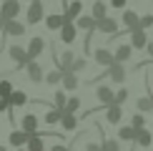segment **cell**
Listing matches in <instances>:
<instances>
[{
    "mask_svg": "<svg viewBox=\"0 0 153 151\" xmlns=\"http://www.w3.org/2000/svg\"><path fill=\"white\" fill-rule=\"evenodd\" d=\"M40 20H45V8H43V0H33V3L28 5L25 23H28V25H38Z\"/></svg>",
    "mask_w": 153,
    "mask_h": 151,
    "instance_id": "cell-1",
    "label": "cell"
},
{
    "mask_svg": "<svg viewBox=\"0 0 153 151\" xmlns=\"http://www.w3.org/2000/svg\"><path fill=\"white\" fill-rule=\"evenodd\" d=\"M20 3L18 0H3V5H0V20L8 23V20H18V13H20Z\"/></svg>",
    "mask_w": 153,
    "mask_h": 151,
    "instance_id": "cell-2",
    "label": "cell"
},
{
    "mask_svg": "<svg viewBox=\"0 0 153 151\" xmlns=\"http://www.w3.org/2000/svg\"><path fill=\"white\" fill-rule=\"evenodd\" d=\"M8 55H10V61L15 63V68H25V66L30 63V61H28V53H25V48L18 46V43L8 48Z\"/></svg>",
    "mask_w": 153,
    "mask_h": 151,
    "instance_id": "cell-3",
    "label": "cell"
},
{
    "mask_svg": "<svg viewBox=\"0 0 153 151\" xmlns=\"http://www.w3.org/2000/svg\"><path fill=\"white\" fill-rule=\"evenodd\" d=\"M45 50V38H40V35H35V38H30V43L25 46V53H28V61H35L38 55Z\"/></svg>",
    "mask_w": 153,
    "mask_h": 151,
    "instance_id": "cell-4",
    "label": "cell"
},
{
    "mask_svg": "<svg viewBox=\"0 0 153 151\" xmlns=\"http://www.w3.org/2000/svg\"><path fill=\"white\" fill-rule=\"evenodd\" d=\"M80 15H83V0H73V3H68V5H65V10H63V18H65V23H75Z\"/></svg>",
    "mask_w": 153,
    "mask_h": 151,
    "instance_id": "cell-5",
    "label": "cell"
},
{
    "mask_svg": "<svg viewBox=\"0 0 153 151\" xmlns=\"http://www.w3.org/2000/svg\"><path fill=\"white\" fill-rule=\"evenodd\" d=\"M25 23H20V20H8L5 23V28H3V35L5 38H20V35H25Z\"/></svg>",
    "mask_w": 153,
    "mask_h": 151,
    "instance_id": "cell-6",
    "label": "cell"
},
{
    "mask_svg": "<svg viewBox=\"0 0 153 151\" xmlns=\"http://www.w3.org/2000/svg\"><path fill=\"white\" fill-rule=\"evenodd\" d=\"M95 30H100V33H103V35H111V38H116L118 35V20H116V18H103V20H98V28H95Z\"/></svg>",
    "mask_w": 153,
    "mask_h": 151,
    "instance_id": "cell-7",
    "label": "cell"
},
{
    "mask_svg": "<svg viewBox=\"0 0 153 151\" xmlns=\"http://www.w3.org/2000/svg\"><path fill=\"white\" fill-rule=\"evenodd\" d=\"M95 98L100 101V108H105V106H111V103H113V98H116V91H113V88H108V86L103 83V86L95 88Z\"/></svg>",
    "mask_w": 153,
    "mask_h": 151,
    "instance_id": "cell-8",
    "label": "cell"
},
{
    "mask_svg": "<svg viewBox=\"0 0 153 151\" xmlns=\"http://www.w3.org/2000/svg\"><path fill=\"white\" fill-rule=\"evenodd\" d=\"M120 20H123V25H126V33H133V30H141L138 28V20H141V15H138L136 10H123V18H120Z\"/></svg>",
    "mask_w": 153,
    "mask_h": 151,
    "instance_id": "cell-9",
    "label": "cell"
},
{
    "mask_svg": "<svg viewBox=\"0 0 153 151\" xmlns=\"http://www.w3.org/2000/svg\"><path fill=\"white\" fill-rule=\"evenodd\" d=\"M105 76L111 78V83H126V66L113 63L111 68H105Z\"/></svg>",
    "mask_w": 153,
    "mask_h": 151,
    "instance_id": "cell-10",
    "label": "cell"
},
{
    "mask_svg": "<svg viewBox=\"0 0 153 151\" xmlns=\"http://www.w3.org/2000/svg\"><path fill=\"white\" fill-rule=\"evenodd\" d=\"M58 33H60V43L71 46V43H75V35H78V28H75V23H63V28L58 30Z\"/></svg>",
    "mask_w": 153,
    "mask_h": 151,
    "instance_id": "cell-11",
    "label": "cell"
},
{
    "mask_svg": "<svg viewBox=\"0 0 153 151\" xmlns=\"http://www.w3.org/2000/svg\"><path fill=\"white\" fill-rule=\"evenodd\" d=\"M131 58H133V48L128 46V43H123V46H118L116 50H113V61L120 63V66H126Z\"/></svg>",
    "mask_w": 153,
    "mask_h": 151,
    "instance_id": "cell-12",
    "label": "cell"
},
{
    "mask_svg": "<svg viewBox=\"0 0 153 151\" xmlns=\"http://www.w3.org/2000/svg\"><path fill=\"white\" fill-rule=\"evenodd\" d=\"M120 118H123V106H116V103L105 106V121L111 123V126H118Z\"/></svg>",
    "mask_w": 153,
    "mask_h": 151,
    "instance_id": "cell-13",
    "label": "cell"
},
{
    "mask_svg": "<svg viewBox=\"0 0 153 151\" xmlns=\"http://www.w3.org/2000/svg\"><path fill=\"white\" fill-rule=\"evenodd\" d=\"M128 46L133 50H146V46H148V35H146V30H133Z\"/></svg>",
    "mask_w": 153,
    "mask_h": 151,
    "instance_id": "cell-14",
    "label": "cell"
},
{
    "mask_svg": "<svg viewBox=\"0 0 153 151\" xmlns=\"http://www.w3.org/2000/svg\"><path fill=\"white\" fill-rule=\"evenodd\" d=\"M25 71H28V78L33 81V83H40L43 78H45V73H43V66L38 61H30L28 66H25Z\"/></svg>",
    "mask_w": 153,
    "mask_h": 151,
    "instance_id": "cell-15",
    "label": "cell"
},
{
    "mask_svg": "<svg viewBox=\"0 0 153 151\" xmlns=\"http://www.w3.org/2000/svg\"><path fill=\"white\" fill-rule=\"evenodd\" d=\"M95 63H98V66H105V68H111L113 63V50H108V48H95Z\"/></svg>",
    "mask_w": 153,
    "mask_h": 151,
    "instance_id": "cell-16",
    "label": "cell"
},
{
    "mask_svg": "<svg viewBox=\"0 0 153 151\" xmlns=\"http://www.w3.org/2000/svg\"><path fill=\"white\" fill-rule=\"evenodd\" d=\"M20 129H23L28 136L38 134V116H35V113H25V116H23V121H20Z\"/></svg>",
    "mask_w": 153,
    "mask_h": 151,
    "instance_id": "cell-17",
    "label": "cell"
},
{
    "mask_svg": "<svg viewBox=\"0 0 153 151\" xmlns=\"http://www.w3.org/2000/svg\"><path fill=\"white\" fill-rule=\"evenodd\" d=\"M75 28H78V30H83V33H85V35H91L93 30L98 28V23H95V20H93L91 15H80L78 20H75Z\"/></svg>",
    "mask_w": 153,
    "mask_h": 151,
    "instance_id": "cell-18",
    "label": "cell"
},
{
    "mask_svg": "<svg viewBox=\"0 0 153 151\" xmlns=\"http://www.w3.org/2000/svg\"><path fill=\"white\" fill-rule=\"evenodd\" d=\"M8 141H10V146H13V149H23L25 144H28V134H25L23 129H15V131H10Z\"/></svg>",
    "mask_w": 153,
    "mask_h": 151,
    "instance_id": "cell-19",
    "label": "cell"
},
{
    "mask_svg": "<svg viewBox=\"0 0 153 151\" xmlns=\"http://www.w3.org/2000/svg\"><path fill=\"white\" fill-rule=\"evenodd\" d=\"M8 101H10V108H23V106L28 103L30 98H28V93H25V91H18V88H15V91L10 93Z\"/></svg>",
    "mask_w": 153,
    "mask_h": 151,
    "instance_id": "cell-20",
    "label": "cell"
},
{
    "mask_svg": "<svg viewBox=\"0 0 153 151\" xmlns=\"http://www.w3.org/2000/svg\"><path fill=\"white\" fill-rule=\"evenodd\" d=\"M63 23H65L63 13H50V15H45V28L48 30H60Z\"/></svg>",
    "mask_w": 153,
    "mask_h": 151,
    "instance_id": "cell-21",
    "label": "cell"
},
{
    "mask_svg": "<svg viewBox=\"0 0 153 151\" xmlns=\"http://www.w3.org/2000/svg\"><path fill=\"white\" fill-rule=\"evenodd\" d=\"M136 136H138V129H133V126H120V129H118V141L136 144Z\"/></svg>",
    "mask_w": 153,
    "mask_h": 151,
    "instance_id": "cell-22",
    "label": "cell"
},
{
    "mask_svg": "<svg viewBox=\"0 0 153 151\" xmlns=\"http://www.w3.org/2000/svg\"><path fill=\"white\" fill-rule=\"evenodd\" d=\"M105 13H108V5L103 3V0H95V3H93V10H91V18L98 23V20H103V18H105Z\"/></svg>",
    "mask_w": 153,
    "mask_h": 151,
    "instance_id": "cell-23",
    "label": "cell"
},
{
    "mask_svg": "<svg viewBox=\"0 0 153 151\" xmlns=\"http://www.w3.org/2000/svg\"><path fill=\"white\" fill-rule=\"evenodd\" d=\"M78 76L75 73H63V78H60V86L65 88V91H75V88H78Z\"/></svg>",
    "mask_w": 153,
    "mask_h": 151,
    "instance_id": "cell-24",
    "label": "cell"
},
{
    "mask_svg": "<svg viewBox=\"0 0 153 151\" xmlns=\"http://www.w3.org/2000/svg\"><path fill=\"white\" fill-rule=\"evenodd\" d=\"M25 151H45V141L40 136H28V144H25Z\"/></svg>",
    "mask_w": 153,
    "mask_h": 151,
    "instance_id": "cell-25",
    "label": "cell"
},
{
    "mask_svg": "<svg viewBox=\"0 0 153 151\" xmlns=\"http://www.w3.org/2000/svg\"><path fill=\"white\" fill-rule=\"evenodd\" d=\"M151 141H153V134H151L148 129H141V131H138V136H136V144H138L141 149H148V146H151Z\"/></svg>",
    "mask_w": 153,
    "mask_h": 151,
    "instance_id": "cell-26",
    "label": "cell"
},
{
    "mask_svg": "<svg viewBox=\"0 0 153 151\" xmlns=\"http://www.w3.org/2000/svg\"><path fill=\"white\" fill-rule=\"evenodd\" d=\"M136 108H138V113H143V116H146V113H151L153 111V98L151 96H141V98H138V103H136Z\"/></svg>",
    "mask_w": 153,
    "mask_h": 151,
    "instance_id": "cell-27",
    "label": "cell"
},
{
    "mask_svg": "<svg viewBox=\"0 0 153 151\" xmlns=\"http://www.w3.org/2000/svg\"><path fill=\"white\" fill-rule=\"evenodd\" d=\"M60 126H63V131H73L75 126H78V116H73V113H63Z\"/></svg>",
    "mask_w": 153,
    "mask_h": 151,
    "instance_id": "cell-28",
    "label": "cell"
},
{
    "mask_svg": "<svg viewBox=\"0 0 153 151\" xmlns=\"http://www.w3.org/2000/svg\"><path fill=\"white\" fill-rule=\"evenodd\" d=\"M100 151H120V141L118 138H105L100 141Z\"/></svg>",
    "mask_w": 153,
    "mask_h": 151,
    "instance_id": "cell-29",
    "label": "cell"
},
{
    "mask_svg": "<svg viewBox=\"0 0 153 151\" xmlns=\"http://www.w3.org/2000/svg\"><path fill=\"white\" fill-rule=\"evenodd\" d=\"M65 103H68V98H65V91H63V88H58V91H55V98H53V108L63 111V108H65Z\"/></svg>",
    "mask_w": 153,
    "mask_h": 151,
    "instance_id": "cell-30",
    "label": "cell"
},
{
    "mask_svg": "<svg viewBox=\"0 0 153 151\" xmlns=\"http://www.w3.org/2000/svg\"><path fill=\"white\" fill-rule=\"evenodd\" d=\"M78 108H80V98L78 96H71V98H68V103H65V108H63V113H73V116H75Z\"/></svg>",
    "mask_w": 153,
    "mask_h": 151,
    "instance_id": "cell-31",
    "label": "cell"
},
{
    "mask_svg": "<svg viewBox=\"0 0 153 151\" xmlns=\"http://www.w3.org/2000/svg\"><path fill=\"white\" fill-rule=\"evenodd\" d=\"M60 78H63V73L58 71V68H55V71H48V73H45V78H43V81H45L48 86H58V83H60Z\"/></svg>",
    "mask_w": 153,
    "mask_h": 151,
    "instance_id": "cell-32",
    "label": "cell"
},
{
    "mask_svg": "<svg viewBox=\"0 0 153 151\" xmlns=\"http://www.w3.org/2000/svg\"><path fill=\"white\" fill-rule=\"evenodd\" d=\"M13 91H15V86H13L8 78L0 81V98H10V93H13Z\"/></svg>",
    "mask_w": 153,
    "mask_h": 151,
    "instance_id": "cell-33",
    "label": "cell"
},
{
    "mask_svg": "<svg viewBox=\"0 0 153 151\" xmlns=\"http://www.w3.org/2000/svg\"><path fill=\"white\" fill-rule=\"evenodd\" d=\"M60 118H63V111H58V108H50L45 113V123H60Z\"/></svg>",
    "mask_w": 153,
    "mask_h": 151,
    "instance_id": "cell-34",
    "label": "cell"
},
{
    "mask_svg": "<svg viewBox=\"0 0 153 151\" xmlns=\"http://www.w3.org/2000/svg\"><path fill=\"white\" fill-rule=\"evenodd\" d=\"M126 101H128V88H118V91H116V98H113V103H116V106H123Z\"/></svg>",
    "mask_w": 153,
    "mask_h": 151,
    "instance_id": "cell-35",
    "label": "cell"
},
{
    "mask_svg": "<svg viewBox=\"0 0 153 151\" xmlns=\"http://www.w3.org/2000/svg\"><path fill=\"white\" fill-rule=\"evenodd\" d=\"M85 66H88V58H75V61H73V66H71V71L78 76L80 71H85Z\"/></svg>",
    "mask_w": 153,
    "mask_h": 151,
    "instance_id": "cell-36",
    "label": "cell"
},
{
    "mask_svg": "<svg viewBox=\"0 0 153 151\" xmlns=\"http://www.w3.org/2000/svg\"><path fill=\"white\" fill-rule=\"evenodd\" d=\"M153 25V13H146V15H141V20H138V28L141 30H148Z\"/></svg>",
    "mask_w": 153,
    "mask_h": 151,
    "instance_id": "cell-37",
    "label": "cell"
},
{
    "mask_svg": "<svg viewBox=\"0 0 153 151\" xmlns=\"http://www.w3.org/2000/svg\"><path fill=\"white\" fill-rule=\"evenodd\" d=\"M131 126H133V129H138V131L146 129V116H143V113H136V116L131 118Z\"/></svg>",
    "mask_w": 153,
    "mask_h": 151,
    "instance_id": "cell-38",
    "label": "cell"
},
{
    "mask_svg": "<svg viewBox=\"0 0 153 151\" xmlns=\"http://www.w3.org/2000/svg\"><path fill=\"white\" fill-rule=\"evenodd\" d=\"M5 111H8V113H13V108H10V101H8V98H0V113H5Z\"/></svg>",
    "mask_w": 153,
    "mask_h": 151,
    "instance_id": "cell-39",
    "label": "cell"
},
{
    "mask_svg": "<svg viewBox=\"0 0 153 151\" xmlns=\"http://www.w3.org/2000/svg\"><path fill=\"white\" fill-rule=\"evenodd\" d=\"M85 151H100V144H95V141L85 144Z\"/></svg>",
    "mask_w": 153,
    "mask_h": 151,
    "instance_id": "cell-40",
    "label": "cell"
},
{
    "mask_svg": "<svg viewBox=\"0 0 153 151\" xmlns=\"http://www.w3.org/2000/svg\"><path fill=\"white\" fill-rule=\"evenodd\" d=\"M111 8H123L126 10V0H111Z\"/></svg>",
    "mask_w": 153,
    "mask_h": 151,
    "instance_id": "cell-41",
    "label": "cell"
},
{
    "mask_svg": "<svg viewBox=\"0 0 153 151\" xmlns=\"http://www.w3.org/2000/svg\"><path fill=\"white\" fill-rule=\"evenodd\" d=\"M50 151H71V146H63V144H55V146H50Z\"/></svg>",
    "mask_w": 153,
    "mask_h": 151,
    "instance_id": "cell-42",
    "label": "cell"
},
{
    "mask_svg": "<svg viewBox=\"0 0 153 151\" xmlns=\"http://www.w3.org/2000/svg\"><path fill=\"white\" fill-rule=\"evenodd\" d=\"M146 53H148V58L153 61V40H148V46H146Z\"/></svg>",
    "mask_w": 153,
    "mask_h": 151,
    "instance_id": "cell-43",
    "label": "cell"
},
{
    "mask_svg": "<svg viewBox=\"0 0 153 151\" xmlns=\"http://www.w3.org/2000/svg\"><path fill=\"white\" fill-rule=\"evenodd\" d=\"M146 83H148V81H146ZM148 88H151V98H153V83H148Z\"/></svg>",
    "mask_w": 153,
    "mask_h": 151,
    "instance_id": "cell-44",
    "label": "cell"
},
{
    "mask_svg": "<svg viewBox=\"0 0 153 151\" xmlns=\"http://www.w3.org/2000/svg\"><path fill=\"white\" fill-rule=\"evenodd\" d=\"M3 28H5V23H3V20H0V35H3Z\"/></svg>",
    "mask_w": 153,
    "mask_h": 151,
    "instance_id": "cell-45",
    "label": "cell"
},
{
    "mask_svg": "<svg viewBox=\"0 0 153 151\" xmlns=\"http://www.w3.org/2000/svg\"><path fill=\"white\" fill-rule=\"evenodd\" d=\"M18 3H33V0H18Z\"/></svg>",
    "mask_w": 153,
    "mask_h": 151,
    "instance_id": "cell-46",
    "label": "cell"
},
{
    "mask_svg": "<svg viewBox=\"0 0 153 151\" xmlns=\"http://www.w3.org/2000/svg\"><path fill=\"white\" fill-rule=\"evenodd\" d=\"M0 151H8V149H5V146H0Z\"/></svg>",
    "mask_w": 153,
    "mask_h": 151,
    "instance_id": "cell-47",
    "label": "cell"
},
{
    "mask_svg": "<svg viewBox=\"0 0 153 151\" xmlns=\"http://www.w3.org/2000/svg\"><path fill=\"white\" fill-rule=\"evenodd\" d=\"M71 151H80V149H71Z\"/></svg>",
    "mask_w": 153,
    "mask_h": 151,
    "instance_id": "cell-48",
    "label": "cell"
},
{
    "mask_svg": "<svg viewBox=\"0 0 153 151\" xmlns=\"http://www.w3.org/2000/svg\"><path fill=\"white\" fill-rule=\"evenodd\" d=\"M15 151H25V149H15Z\"/></svg>",
    "mask_w": 153,
    "mask_h": 151,
    "instance_id": "cell-49",
    "label": "cell"
},
{
    "mask_svg": "<svg viewBox=\"0 0 153 151\" xmlns=\"http://www.w3.org/2000/svg\"><path fill=\"white\" fill-rule=\"evenodd\" d=\"M151 113H153V111H151Z\"/></svg>",
    "mask_w": 153,
    "mask_h": 151,
    "instance_id": "cell-50",
    "label": "cell"
}]
</instances>
